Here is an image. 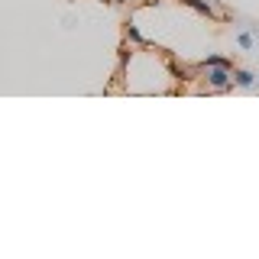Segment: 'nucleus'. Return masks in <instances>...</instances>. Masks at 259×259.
<instances>
[{
  "label": "nucleus",
  "instance_id": "nucleus-6",
  "mask_svg": "<svg viewBox=\"0 0 259 259\" xmlns=\"http://www.w3.org/2000/svg\"><path fill=\"white\" fill-rule=\"evenodd\" d=\"M126 39H130V42H143V36H140L136 26H126Z\"/></svg>",
  "mask_w": 259,
  "mask_h": 259
},
{
  "label": "nucleus",
  "instance_id": "nucleus-5",
  "mask_svg": "<svg viewBox=\"0 0 259 259\" xmlns=\"http://www.w3.org/2000/svg\"><path fill=\"white\" fill-rule=\"evenodd\" d=\"M237 42H240V49H246V52H249V49L256 46V39H253V32H240V39H237Z\"/></svg>",
  "mask_w": 259,
  "mask_h": 259
},
{
  "label": "nucleus",
  "instance_id": "nucleus-4",
  "mask_svg": "<svg viewBox=\"0 0 259 259\" xmlns=\"http://www.w3.org/2000/svg\"><path fill=\"white\" fill-rule=\"evenodd\" d=\"M201 65H204V68H210V65H224V68H233V62H230V59H224V55H207V59L201 62Z\"/></svg>",
  "mask_w": 259,
  "mask_h": 259
},
{
  "label": "nucleus",
  "instance_id": "nucleus-2",
  "mask_svg": "<svg viewBox=\"0 0 259 259\" xmlns=\"http://www.w3.org/2000/svg\"><path fill=\"white\" fill-rule=\"evenodd\" d=\"M185 7H191L194 13H201V16H207V20H217V10H214V4L210 0H182Z\"/></svg>",
  "mask_w": 259,
  "mask_h": 259
},
{
  "label": "nucleus",
  "instance_id": "nucleus-1",
  "mask_svg": "<svg viewBox=\"0 0 259 259\" xmlns=\"http://www.w3.org/2000/svg\"><path fill=\"white\" fill-rule=\"evenodd\" d=\"M207 71V84L214 88V91H227V88H233V68H224V65H210Z\"/></svg>",
  "mask_w": 259,
  "mask_h": 259
},
{
  "label": "nucleus",
  "instance_id": "nucleus-3",
  "mask_svg": "<svg viewBox=\"0 0 259 259\" xmlns=\"http://www.w3.org/2000/svg\"><path fill=\"white\" fill-rule=\"evenodd\" d=\"M253 81H256L253 71H246V68H233V84H237V88H253Z\"/></svg>",
  "mask_w": 259,
  "mask_h": 259
}]
</instances>
